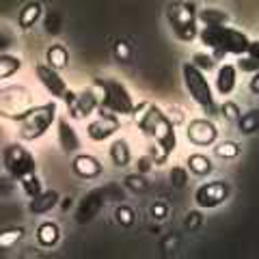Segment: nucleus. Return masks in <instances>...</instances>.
<instances>
[{
    "mask_svg": "<svg viewBox=\"0 0 259 259\" xmlns=\"http://www.w3.org/2000/svg\"><path fill=\"white\" fill-rule=\"evenodd\" d=\"M132 117L141 132L147 139H151L158 149H162L166 156H171L177 147V134L175 123L164 115V110L151 102H143L139 106H134Z\"/></svg>",
    "mask_w": 259,
    "mask_h": 259,
    "instance_id": "f257e3e1",
    "label": "nucleus"
},
{
    "mask_svg": "<svg viewBox=\"0 0 259 259\" xmlns=\"http://www.w3.org/2000/svg\"><path fill=\"white\" fill-rule=\"evenodd\" d=\"M199 41L203 44L205 50H209V54H212L216 61H221L227 54H233V56L246 54L250 39L246 32H242L238 28H231V26H227V24H218V26L201 28Z\"/></svg>",
    "mask_w": 259,
    "mask_h": 259,
    "instance_id": "f03ea898",
    "label": "nucleus"
},
{
    "mask_svg": "<svg viewBox=\"0 0 259 259\" xmlns=\"http://www.w3.org/2000/svg\"><path fill=\"white\" fill-rule=\"evenodd\" d=\"M182 80H184V87H186V91H188L190 100L197 104L209 119L216 117L218 104H216V97L212 91V84H209V80H207V74L197 69L190 61H186L182 65Z\"/></svg>",
    "mask_w": 259,
    "mask_h": 259,
    "instance_id": "7ed1b4c3",
    "label": "nucleus"
},
{
    "mask_svg": "<svg viewBox=\"0 0 259 259\" xmlns=\"http://www.w3.org/2000/svg\"><path fill=\"white\" fill-rule=\"evenodd\" d=\"M56 119H59V106L56 102H46V104H35L26 115L18 121V139L24 143H32L50 130Z\"/></svg>",
    "mask_w": 259,
    "mask_h": 259,
    "instance_id": "20e7f679",
    "label": "nucleus"
},
{
    "mask_svg": "<svg viewBox=\"0 0 259 259\" xmlns=\"http://www.w3.org/2000/svg\"><path fill=\"white\" fill-rule=\"evenodd\" d=\"M93 84L97 87V91H100V108L102 110H108L117 117L132 115L136 104L123 82H119L115 78H95Z\"/></svg>",
    "mask_w": 259,
    "mask_h": 259,
    "instance_id": "39448f33",
    "label": "nucleus"
},
{
    "mask_svg": "<svg viewBox=\"0 0 259 259\" xmlns=\"http://www.w3.org/2000/svg\"><path fill=\"white\" fill-rule=\"evenodd\" d=\"M166 22L171 26L175 39L182 44H192L199 37V22H197V5L177 0L166 7Z\"/></svg>",
    "mask_w": 259,
    "mask_h": 259,
    "instance_id": "423d86ee",
    "label": "nucleus"
},
{
    "mask_svg": "<svg viewBox=\"0 0 259 259\" xmlns=\"http://www.w3.org/2000/svg\"><path fill=\"white\" fill-rule=\"evenodd\" d=\"M35 106V95L26 84L0 87V119L18 121Z\"/></svg>",
    "mask_w": 259,
    "mask_h": 259,
    "instance_id": "0eeeda50",
    "label": "nucleus"
},
{
    "mask_svg": "<svg viewBox=\"0 0 259 259\" xmlns=\"http://www.w3.org/2000/svg\"><path fill=\"white\" fill-rule=\"evenodd\" d=\"M3 166H5V173L9 175L13 182H20L24 177L37 173L35 156H32L26 147H22L20 143H11L3 149Z\"/></svg>",
    "mask_w": 259,
    "mask_h": 259,
    "instance_id": "6e6552de",
    "label": "nucleus"
},
{
    "mask_svg": "<svg viewBox=\"0 0 259 259\" xmlns=\"http://www.w3.org/2000/svg\"><path fill=\"white\" fill-rule=\"evenodd\" d=\"M63 100L67 104L71 119H87V117L95 115L97 108H100V91H97L95 84L87 87L84 91H80V93L67 89V93H65Z\"/></svg>",
    "mask_w": 259,
    "mask_h": 259,
    "instance_id": "1a4fd4ad",
    "label": "nucleus"
},
{
    "mask_svg": "<svg viewBox=\"0 0 259 259\" xmlns=\"http://www.w3.org/2000/svg\"><path fill=\"white\" fill-rule=\"evenodd\" d=\"M229 199V184L225 180H214L207 184H201L194 192V203L201 209H214L221 207Z\"/></svg>",
    "mask_w": 259,
    "mask_h": 259,
    "instance_id": "9d476101",
    "label": "nucleus"
},
{
    "mask_svg": "<svg viewBox=\"0 0 259 259\" xmlns=\"http://www.w3.org/2000/svg\"><path fill=\"white\" fill-rule=\"evenodd\" d=\"M119 127H121V119L117 115L97 108V117L89 121V125H87V136L93 143H104L112 139L119 132Z\"/></svg>",
    "mask_w": 259,
    "mask_h": 259,
    "instance_id": "9b49d317",
    "label": "nucleus"
},
{
    "mask_svg": "<svg viewBox=\"0 0 259 259\" xmlns=\"http://www.w3.org/2000/svg\"><path fill=\"white\" fill-rule=\"evenodd\" d=\"M186 139H188L194 147H212L218 141V127L209 117L190 119L186 123Z\"/></svg>",
    "mask_w": 259,
    "mask_h": 259,
    "instance_id": "f8f14e48",
    "label": "nucleus"
},
{
    "mask_svg": "<svg viewBox=\"0 0 259 259\" xmlns=\"http://www.w3.org/2000/svg\"><path fill=\"white\" fill-rule=\"evenodd\" d=\"M104 203H106V194H104V188H93L89 190L82 199H80V203L76 207V223L78 225H87L95 221L97 216H100Z\"/></svg>",
    "mask_w": 259,
    "mask_h": 259,
    "instance_id": "ddd939ff",
    "label": "nucleus"
},
{
    "mask_svg": "<svg viewBox=\"0 0 259 259\" xmlns=\"http://www.w3.org/2000/svg\"><path fill=\"white\" fill-rule=\"evenodd\" d=\"M35 74H37V80L41 82V87L54 97V100H63L69 87H67V82H65V80L61 78L59 69L50 67L48 63H37V65H35Z\"/></svg>",
    "mask_w": 259,
    "mask_h": 259,
    "instance_id": "4468645a",
    "label": "nucleus"
},
{
    "mask_svg": "<svg viewBox=\"0 0 259 259\" xmlns=\"http://www.w3.org/2000/svg\"><path fill=\"white\" fill-rule=\"evenodd\" d=\"M56 141L63 153H78L82 147V141L76 132V127L69 123L67 117H59L56 119Z\"/></svg>",
    "mask_w": 259,
    "mask_h": 259,
    "instance_id": "2eb2a0df",
    "label": "nucleus"
},
{
    "mask_svg": "<svg viewBox=\"0 0 259 259\" xmlns=\"http://www.w3.org/2000/svg\"><path fill=\"white\" fill-rule=\"evenodd\" d=\"M71 171L80 180H97L102 175L104 166L100 158L91 156V153H76L74 160H71Z\"/></svg>",
    "mask_w": 259,
    "mask_h": 259,
    "instance_id": "dca6fc26",
    "label": "nucleus"
},
{
    "mask_svg": "<svg viewBox=\"0 0 259 259\" xmlns=\"http://www.w3.org/2000/svg\"><path fill=\"white\" fill-rule=\"evenodd\" d=\"M238 84V67L233 63H223L216 69V78H214V87L218 95H231L236 91Z\"/></svg>",
    "mask_w": 259,
    "mask_h": 259,
    "instance_id": "f3484780",
    "label": "nucleus"
},
{
    "mask_svg": "<svg viewBox=\"0 0 259 259\" xmlns=\"http://www.w3.org/2000/svg\"><path fill=\"white\" fill-rule=\"evenodd\" d=\"M59 203H61V194L56 190H41L37 197L30 199L28 212L35 216H44V214H50L54 207H59Z\"/></svg>",
    "mask_w": 259,
    "mask_h": 259,
    "instance_id": "a211bd4d",
    "label": "nucleus"
},
{
    "mask_svg": "<svg viewBox=\"0 0 259 259\" xmlns=\"http://www.w3.org/2000/svg\"><path fill=\"white\" fill-rule=\"evenodd\" d=\"M35 240L41 248H54L61 240V227L54 221H44L37 225L35 229Z\"/></svg>",
    "mask_w": 259,
    "mask_h": 259,
    "instance_id": "6ab92c4d",
    "label": "nucleus"
},
{
    "mask_svg": "<svg viewBox=\"0 0 259 259\" xmlns=\"http://www.w3.org/2000/svg\"><path fill=\"white\" fill-rule=\"evenodd\" d=\"M108 158H110L112 164L119 166V168L130 166V162H132V147H130V141L123 139V136L112 141L110 147H108Z\"/></svg>",
    "mask_w": 259,
    "mask_h": 259,
    "instance_id": "aec40b11",
    "label": "nucleus"
},
{
    "mask_svg": "<svg viewBox=\"0 0 259 259\" xmlns=\"http://www.w3.org/2000/svg\"><path fill=\"white\" fill-rule=\"evenodd\" d=\"M41 15H44V5L41 3L24 5L20 9V13H18V26H20V30H30L39 20H41Z\"/></svg>",
    "mask_w": 259,
    "mask_h": 259,
    "instance_id": "412c9836",
    "label": "nucleus"
},
{
    "mask_svg": "<svg viewBox=\"0 0 259 259\" xmlns=\"http://www.w3.org/2000/svg\"><path fill=\"white\" fill-rule=\"evenodd\" d=\"M186 168H188L194 177H207L214 171V164L205 153H190V156L186 158Z\"/></svg>",
    "mask_w": 259,
    "mask_h": 259,
    "instance_id": "4be33fe9",
    "label": "nucleus"
},
{
    "mask_svg": "<svg viewBox=\"0 0 259 259\" xmlns=\"http://www.w3.org/2000/svg\"><path fill=\"white\" fill-rule=\"evenodd\" d=\"M46 63L54 69H65L69 65V50L65 48L63 44H52L50 48L46 50Z\"/></svg>",
    "mask_w": 259,
    "mask_h": 259,
    "instance_id": "5701e85b",
    "label": "nucleus"
},
{
    "mask_svg": "<svg viewBox=\"0 0 259 259\" xmlns=\"http://www.w3.org/2000/svg\"><path fill=\"white\" fill-rule=\"evenodd\" d=\"M197 22L203 24V26H218V24H227L229 22V15L218 7H205V9L197 11Z\"/></svg>",
    "mask_w": 259,
    "mask_h": 259,
    "instance_id": "b1692460",
    "label": "nucleus"
},
{
    "mask_svg": "<svg viewBox=\"0 0 259 259\" xmlns=\"http://www.w3.org/2000/svg\"><path fill=\"white\" fill-rule=\"evenodd\" d=\"M22 69V59L18 54L3 52L0 54V80H9Z\"/></svg>",
    "mask_w": 259,
    "mask_h": 259,
    "instance_id": "393cba45",
    "label": "nucleus"
},
{
    "mask_svg": "<svg viewBox=\"0 0 259 259\" xmlns=\"http://www.w3.org/2000/svg\"><path fill=\"white\" fill-rule=\"evenodd\" d=\"M22 238H24L22 227H9V229H3L0 231V250H11Z\"/></svg>",
    "mask_w": 259,
    "mask_h": 259,
    "instance_id": "a878e982",
    "label": "nucleus"
},
{
    "mask_svg": "<svg viewBox=\"0 0 259 259\" xmlns=\"http://www.w3.org/2000/svg\"><path fill=\"white\" fill-rule=\"evenodd\" d=\"M236 123H238L242 134H253V132H257V130H259V112L257 110L242 112Z\"/></svg>",
    "mask_w": 259,
    "mask_h": 259,
    "instance_id": "bb28decb",
    "label": "nucleus"
},
{
    "mask_svg": "<svg viewBox=\"0 0 259 259\" xmlns=\"http://www.w3.org/2000/svg\"><path fill=\"white\" fill-rule=\"evenodd\" d=\"M190 63L194 65L197 69H201L203 74H209V71L216 69V59L209 52H194L190 56Z\"/></svg>",
    "mask_w": 259,
    "mask_h": 259,
    "instance_id": "cd10ccee",
    "label": "nucleus"
},
{
    "mask_svg": "<svg viewBox=\"0 0 259 259\" xmlns=\"http://www.w3.org/2000/svg\"><path fill=\"white\" fill-rule=\"evenodd\" d=\"M20 186H22V192L26 194L28 199L37 197V194L44 190V184H41V180H39L37 173H32V175H28V177H24V180H20Z\"/></svg>",
    "mask_w": 259,
    "mask_h": 259,
    "instance_id": "c85d7f7f",
    "label": "nucleus"
},
{
    "mask_svg": "<svg viewBox=\"0 0 259 259\" xmlns=\"http://www.w3.org/2000/svg\"><path fill=\"white\" fill-rule=\"evenodd\" d=\"M214 153L218 158L233 160L240 156V147H238V143H233V141H221V143H214Z\"/></svg>",
    "mask_w": 259,
    "mask_h": 259,
    "instance_id": "c756f323",
    "label": "nucleus"
},
{
    "mask_svg": "<svg viewBox=\"0 0 259 259\" xmlns=\"http://www.w3.org/2000/svg\"><path fill=\"white\" fill-rule=\"evenodd\" d=\"M190 180V171L186 166H173L168 171V182H171L173 188H184Z\"/></svg>",
    "mask_w": 259,
    "mask_h": 259,
    "instance_id": "7c9ffc66",
    "label": "nucleus"
},
{
    "mask_svg": "<svg viewBox=\"0 0 259 259\" xmlns=\"http://www.w3.org/2000/svg\"><path fill=\"white\" fill-rule=\"evenodd\" d=\"M218 112H221L223 119H225V121H229V123H236V121L240 119V115H242L240 106H238L236 102H231V100H225V102H223V106L218 108Z\"/></svg>",
    "mask_w": 259,
    "mask_h": 259,
    "instance_id": "2f4dec72",
    "label": "nucleus"
},
{
    "mask_svg": "<svg viewBox=\"0 0 259 259\" xmlns=\"http://www.w3.org/2000/svg\"><path fill=\"white\" fill-rule=\"evenodd\" d=\"M115 221L121 227H132L136 223V214H134V209L130 207V205H119L115 209Z\"/></svg>",
    "mask_w": 259,
    "mask_h": 259,
    "instance_id": "473e14b6",
    "label": "nucleus"
},
{
    "mask_svg": "<svg viewBox=\"0 0 259 259\" xmlns=\"http://www.w3.org/2000/svg\"><path fill=\"white\" fill-rule=\"evenodd\" d=\"M123 184H125L127 190H134V192H145V190L149 188V184H147V180H145L143 173H132V175H127L125 180H123Z\"/></svg>",
    "mask_w": 259,
    "mask_h": 259,
    "instance_id": "72a5a7b5",
    "label": "nucleus"
},
{
    "mask_svg": "<svg viewBox=\"0 0 259 259\" xmlns=\"http://www.w3.org/2000/svg\"><path fill=\"white\" fill-rule=\"evenodd\" d=\"M236 67H238V71H242V74H255V71H259V61L253 59V56H248V54H242L240 61L236 63Z\"/></svg>",
    "mask_w": 259,
    "mask_h": 259,
    "instance_id": "f704fd0d",
    "label": "nucleus"
},
{
    "mask_svg": "<svg viewBox=\"0 0 259 259\" xmlns=\"http://www.w3.org/2000/svg\"><path fill=\"white\" fill-rule=\"evenodd\" d=\"M112 52H115V59L121 61V63H127L130 59H132V48H130L127 41H117Z\"/></svg>",
    "mask_w": 259,
    "mask_h": 259,
    "instance_id": "c9c22d12",
    "label": "nucleus"
},
{
    "mask_svg": "<svg viewBox=\"0 0 259 259\" xmlns=\"http://www.w3.org/2000/svg\"><path fill=\"white\" fill-rule=\"evenodd\" d=\"M104 194H106V201H119V199H125V192L121 186L117 184H108L104 186Z\"/></svg>",
    "mask_w": 259,
    "mask_h": 259,
    "instance_id": "e433bc0d",
    "label": "nucleus"
},
{
    "mask_svg": "<svg viewBox=\"0 0 259 259\" xmlns=\"http://www.w3.org/2000/svg\"><path fill=\"white\" fill-rule=\"evenodd\" d=\"M201 221H203V216H201V212H197V209H192V212L186 214V221H184V227L186 229H199Z\"/></svg>",
    "mask_w": 259,
    "mask_h": 259,
    "instance_id": "4c0bfd02",
    "label": "nucleus"
},
{
    "mask_svg": "<svg viewBox=\"0 0 259 259\" xmlns=\"http://www.w3.org/2000/svg\"><path fill=\"white\" fill-rule=\"evenodd\" d=\"M136 166H139V173H149L151 171V166H156V162L151 160L149 153H145V156H141L139 160H136Z\"/></svg>",
    "mask_w": 259,
    "mask_h": 259,
    "instance_id": "58836bf2",
    "label": "nucleus"
},
{
    "mask_svg": "<svg viewBox=\"0 0 259 259\" xmlns=\"http://www.w3.org/2000/svg\"><path fill=\"white\" fill-rule=\"evenodd\" d=\"M15 192V184L11 177H0V197H9Z\"/></svg>",
    "mask_w": 259,
    "mask_h": 259,
    "instance_id": "ea45409f",
    "label": "nucleus"
},
{
    "mask_svg": "<svg viewBox=\"0 0 259 259\" xmlns=\"http://www.w3.org/2000/svg\"><path fill=\"white\" fill-rule=\"evenodd\" d=\"M61 28H59V15H48V20H46V32H50V35H56Z\"/></svg>",
    "mask_w": 259,
    "mask_h": 259,
    "instance_id": "a19ab883",
    "label": "nucleus"
},
{
    "mask_svg": "<svg viewBox=\"0 0 259 259\" xmlns=\"http://www.w3.org/2000/svg\"><path fill=\"white\" fill-rule=\"evenodd\" d=\"M13 46V37L7 30H0V54L9 52V48Z\"/></svg>",
    "mask_w": 259,
    "mask_h": 259,
    "instance_id": "79ce46f5",
    "label": "nucleus"
},
{
    "mask_svg": "<svg viewBox=\"0 0 259 259\" xmlns=\"http://www.w3.org/2000/svg\"><path fill=\"white\" fill-rule=\"evenodd\" d=\"M166 212H168V207L164 203H156V205H151V214L156 216V218H166Z\"/></svg>",
    "mask_w": 259,
    "mask_h": 259,
    "instance_id": "37998d69",
    "label": "nucleus"
},
{
    "mask_svg": "<svg viewBox=\"0 0 259 259\" xmlns=\"http://www.w3.org/2000/svg\"><path fill=\"white\" fill-rule=\"evenodd\" d=\"M248 89L253 95H259V71L250 74V80H248Z\"/></svg>",
    "mask_w": 259,
    "mask_h": 259,
    "instance_id": "c03bdc74",
    "label": "nucleus"
},
{
    "mask_svg": "<svg viewBox=\"0 0 259 259\" xmlns=\"http://www.w3.org/2000/svg\"><path fill=\"white\" fill-rule=\"evenodd\" d=\"M246 54H248V56H253V59H257V61H259V39H257V41H250V44H248V50H246Z\"/></svg>",
    "mask_w": 259,
    "mask_h": 259,
    "instance_id": "a18cd8bd",
    "label": "nucleus"
},
{
    "mask_svg": "<svg viewBox=\"0 0 259 259\" xmlns=\"http://www.w3.org/2000/svg\"><path fill=\"white\" fill-rule=\"evenodd\" d=\"M175 244H177V238H166L164 244H162V248H164V250H171V246L175 248Z\"/></svg>",
    "mask_w": 259,
    "mask_h": 259,
    "instance_id": "49530a36",
    "label": "nucleus"
},
{
    "mask_svg": "<svg viewBox=\"0 0 259 259\" xmlns=\"http://www.w3.org/2000/svg\"><path fill=\"white\" fill-rule=\"evenodd\" d=\"M59 205H61L63 209H69L71 205H74V201H71V197H67V199H65V201H63V203H59Z\"/></svg>",
    "mask_w": 259,
    "mask_h": 259,
    "instance_id": "de8ad7c7",
    "label": "nucleus"
}]
</instances>
